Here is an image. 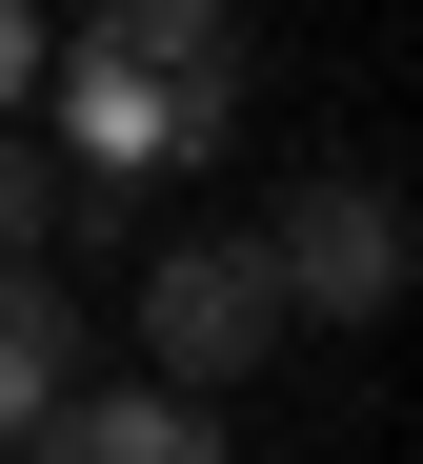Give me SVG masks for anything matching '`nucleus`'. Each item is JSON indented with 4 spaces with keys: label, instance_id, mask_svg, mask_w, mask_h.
<instances>
[{
    "label": "nucleus",
    "instance_id": "nucleus-1",
    "mask_svg": "<svg viewBox=\"0 0 423 464\" xmlns=\"http://www.w3.org/2000/svg\"><path fill=\"white\" fill-rule=\"evenodd\" d=\"M61 141L81 182H182L242 141V0H101L61 41Z\"/></svg>",
    "mask_w": 423,
    "mask_h": 464
},
{
    "label": "nucleus",
    "instance_id": "nucleus-2",
    "mask_svg": "<svg viewBox=\"0 0 423 464\" xmlns=\"http://www.w3.org/2000/svg\"><path fill=\"white\" fill-rule=\"evenodd\" d=\"M141 343L182 363V404L242 383V363H283V263H263V243H161V263H141Z\"/></svg>",
    "mask_w": 423,
    "mask_h": 464
},
{
    "label": "nucleus",
    "instance_id": "nucleus-3",
    "mask_svg": "<svg viewBox=\"0 0 423 464\" xmlns=\"http://www.w3.org/2000/svg\"><path fill=\"white\" fill-rule=\"evenodd\" d=\"M263 263H283V324H383V303H403V202L343 162V182H303V202H283V243H263Z\"/></svg>",
    "mask_w": 423,
    "mask_h": 464
},
{
    "label": "nucleus",
    "instance_id": "nucleus-4",
    "mask_svg": "<svg viewBox=\"0 0 423 464\" xmlns=\"http://www.w3.org/2000/svg\"><path fill=\"white\" fill-rule=\"evenodd\" d=\"M0 464H222V404H182V383H61V424H21Z\"/></svg>",
    "mask_w": 423,
    "mask_h": 464
},
{
    "label": "nucleus",
    "instance_id": "nucleus-5",
    "mask_svg": "<svg viewBox=\"0 0 423 464\" xmlns=\"http://www.w3.org/2000/svg\"><path fill=\"white\" fill-rule=\"evenodd\" d=\"M61 383H81V303H61L41 263H0V444L61 424Z\"/></svg>",
    "mask_w": 423,
    "mask_h": 464
},
{
    "label": "nucleus",
    "instance_id": "nucleus-6",
    "mask_svg": "<svg viewBox=\"0 0 423 464\" xmlns=\"http://www.w3.org/2000/svg\"><path fill=\"white\" fill-rule=\"evenodd\" d=\"M41 222H81V202H61V182L21 162V141H0V263H41Z\"/></svg>",
    "mask_w": 423,
    "mask_h": 464
},
{
    "label": "nucleus",
    "instance_id": "nucleus-7",
    "mask_svg": "<svg viewBox=\"0 0 423 464\" xmlns=\"http://www.w3.org/2000/svg\"><path fill=\"white\" fill-rule=\"evenodd\" d=\"M41 82V0H0V102H21Z\"/></svg>",
    "mask_w": 423,
    "mask_h": 464
}]
</instances>
